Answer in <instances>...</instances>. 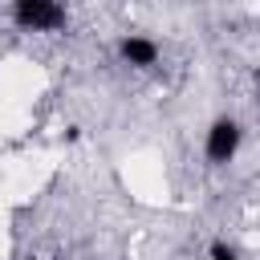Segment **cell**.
<instances>
[{"label":"cell","instance_id":"obj_4","mask_svg":"<svg viewBox=\"0 0 260 260\" xmlns=\"http://www.w3.org/2000/svg\"><path fill=\"white\" fill-rule=\"evenodd\" d=\"M211 260H240V256H236L228 244H211Z\"/></svg>","mask_w":260,"mask_h":260},{"label":"cell","instance_id":"obj_3","mask_svg":"<svg viewBox=\"0 0 260 260\" xmlns=\"http://www.w3.org/2000/svg\"><path fill=\"white\" fill-rule=\"evenodd\" d=\"M118 53H122V61H130V65H138V69H146V65L158 61V45L146 41V37H126V41L118 45Z\"/></svg>","mask_w":260,"mask_h":260},{"label":"cell","instance_id":"obj_1","mask_svg":"<svg viewBox=\"0 0 260 260\" xmlns=\"http://www.w3.org/2000/svg\"><path fill=\"white\" fill-rule=\"evenodd\" d=\"M12 20L28 32H53L65 24L61 0H12Z\"/></svg>","mask_w":260,"mask_h":260},{"label":"cell","instance_id":"obj_2","mask_svg":"<svg viewBox=\"0 0 260 260\" xmlns=\"http://www.w3.org/2000/svg\"><path fill=\"white\" fill-rule=\"evenodd\" d=\"M240 146V126L232 118H219L211 130H207V158L211 162H228Z\"/></svg>","mask_w":260,"mask_h":260}]
</instances>
